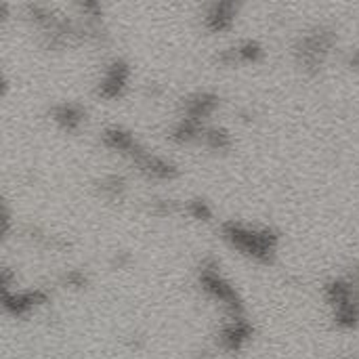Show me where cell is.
<instances>
[{
	"mask_svg": "<svg viewBox=\"0 0 359 359\" xmlns=\"http://www.w3.org/2000/svg\"><path fill=\"white\" fill-rule=\"evenodd\" d=\"M219 231L221 238L246 259L261 265H271L276 261L282 240L278 229L269 225H248L244 221L229 219L219 225Z\"/></svg>",
	"mask_w": 359,
	"mask_h": 359,
	"instance_id": "obj_1",
	"label": "cell"
},
{
	"mask_svg": "<svg viewBox=\"0 0 359 359\" xmlns=\"http://www.w3.org/2000/svg\"><path fill=\"white\" fill-rule=\"evenodd\" d=\"M337 42L339 36L330 25H313L311 29L303 32L292 44L297 67L307 76H318L326 67V61Z\"/></svg>",
	"mask_w": 359,
	"mask_h": 359,
	"instance_id": "obj_2",
	"label": "cell"
},
{
	"mask_svg": "<svg viewBox=\"0 0 359 359\" xmlns=\"http://www.w3.org/2000/svg\"><path fill=\"white\" fill-rule=\"evenodd\" d=\"M324 299L341 330L359 328V288L351 278H334L324 284Z\"/></svg>",
	"mask_w": 359,
	"mask_h": 359,
	"instance_id": "obj_3",
	"label": "cell"
},
{
	"mask_svg": "<svg viewBox=\"0 0 359 359\" xmlns=\"http://www.w3.org/2000/svg\"><path fill=\"white\" fill-rule=\"evenodd\" d=\"M198 284H200L202 292L208 299H212L215 303H219L227 311V316L244 313V305H242L240 292L221 273V267H219V263L212 257H206L200 263V267H198Z\"/></svg>",
	"mask_w": 359,
	"mask_h": 359,
	"instance_id": "obj_4",
	"label": "cell"
},
{
	"mask_svg": "<svg viewBox=\"0 0 359 359\" xmlns=\"http://www.w3.org/2000/svg\"><path fill=\"white\" fill-rule=\"evenodd\" d=\"M130 80H133L130 63L122 57H116L109 63H105L101 78L95 84V95L103 101L122 99L130 88Z\"/></svg>",
	"mask_w": 359,
	"mask_h": 359,
	"instance_id": "obj_5",
	"label": "cell"
},
{
	"mask_svg": "<svg viewBox=\"0 0 359 359\" xmlns=\"http://www.w3.org/2000/svg\"><path fill=\"white\" fill-rule=\"evenodd\" d=\"M50 301V292L44 288H29V290H0V303L4 313L13 318H27L38 307H44Z\"/></svg>",
	"mask_w": 359,
	"mask_h": 359,
	"instance_id": "obj_6",
	"label": "cell"
},
{
	"mask_svg": "<svg viewBox=\"0 0 359 359\" xmlns=\"http://www.w3.org/2000/svg\"><path fill=\"white\" fill-rule=\"evenodd\" d=\"M130 162L149 181H175L181 175V168L172 160L149 151L145 145L130 158Z\"/></svg>",
	"mask_w": 359,
	"mask_h": 359,
	"instance_id": "obj_7",
	"label": "cell"
},
{
	"mask_svg": "<svg viewBox=\"0 0 359 359\" xmlns=\"http://www.w3.org/2000/svg\"><path fill=\"white\" fill-rule=\"evenodd\" d=\"M252 334H255L252 324L244 318V313H236L223 320L217 341L225 353H240L252 341Z\"/></svg>",
	"mask_w": 359,
	"mask_h": 359,
	"instance_id": "obj_8",
	"label": "cell"
},
{
	"mask_svg": "<svg viewBox=\"0 0 359 359\" xmlns=\"http://www.w3.org/2000/svg\"><path fill=\"white\" fill-rule=\"evenodd\" d=\"M219 107H221V97L217 93H212V90H196V93H189L181 101V116L206 124L217 114Z\"/></svg>",
	"mask_w": 359,
	"mask_h": 359,
	"instance_id": "obj_9",
	"label": "cell"
},
{
	"mask_svg": "<svg viewBox=\"0 0 359 359\" xmlns=\"http://www.w3.org/2000/svg\"><path fill=\"white\" fill-rule=\"evenodd\" d=\"M240 13V4L236 2H212L206 6L202 15V23L210 34H225L231 32Z\"/></svg>",
	"mask_w": 359,
	"mask_h": 359,
	"instance_id": "obj_10",
	"label": "cell"
},
{
	"mask_svg": "<svg viewBox=\"0 0 359 359\" xmlns=\"http://www.w3.org/2000/svg\"><path fill=\"white\" fill-rule=\"evenodd\" d=\"M50 120L67 135H76L86 124V107L76 101H61L48 109Z\"/></svg>",
	"mask_w": 359,
	"mask_h": 359,
	"instance_id": "obj_11",
	"label": "cell"
},
{
	"mask_svg": "<svg viewBox=\"0 0 359 359\" xmlns=\"http://www.w3.org/2000/svg\"><path fill=\"white\" fill-rule=\"evenodd\" d=\"M101 145H103L105 149H109V151L122 156V158H128V160L143 147V145L137 141V137H135L128 128L116 126V124L103 128V133H101Z\"/></svg>",
	"mask_w": 359,
	"mask_h": 359,
	"instance_id": "obj_12",
	"label": "cell"
},
{
	"mask_svg": "<svg viewBox=\"0 0 359 359\" xmlns=\"http://www.w3.org/2000/svg\"><path fill=\"white\" fill-rule=\"evenodd\" d=\"M206 128H208V124H204V122H198V120L179 116V120L168 128L166 137L175 145H191V143L202 141Z\"/></svg>",
	"mask_w": 359,
	"mask_h": 359,
	"instance_id": "obj_13",
	"label": "cell"
},
{
	"mask_svg": "<svg viewBox=\"0 0 359 359\" xmlns=\"http://www.w3.org/2000/svg\"><path fill=\"white\" fill-rule=\"evenodd\" d=\"M95 189L101 198H105L109 202H120V200H124V196L128 191V183L122 175L111 172V175H103L101 179H97Z\"/></svg>",
	"mask_w": 359,
	"mask_h": 359,
	"instance_id": "obj_14",
	"label": "cell"
},
{
	"mask_svg": "<svg viewBox=\"0 0 359 359\" xmlns=\"http://www.w3.org/2000/svg\"><path fill=\"white\" fill-rule=\"evenodd\" d=\"M236 65H255L265 59V48L257 40H242L240 44L231 46Z\"/></svg>",
	"mask_w": 359,
	"mask_h": 359,
	"instance_id": "obj_15",
	"label": "cell"
},
{
	"mask_svg": "<svg viewBox=\"0 0 359 359\" xmlns=\"http://www.w3.org/2000/svg\"><path fill=\"white\" fill-rule=\"evenodd\" d=\"M202 143L212 151H229L233 147V137L225 126H208Z\"/></svg>",
	"mask_w": 359,
	"mask_h": 359,
	"instance_id": "obj_16",
	"label": "cell"
},
{
	"mask_svg": "<svg viewBox=\"0 0 359 359\" xmlns=\"http://www.w3.org/2000/svg\"><path fill=\"white\" fill-rule=\"evenodd\" d=\"M183 210H185L194 221H200V223H210L212 217H215V210H212L210 202H206L204 198H189V200L183 204Z\"/></svg>",
	"mask_w": 359,
	"mask_h": 359,
	"instance_id": "obj_17",
	"label": "cell"
},
{
	"mask_svg": "<svg viewBox=\"0 0 359 359\" xmlns=\"http://www.w3.org/2000/svg\"><path fill=\"white\" fill-rule=\"evenodd\" d=\"M61 284L69 290H86L88 284H90V278L86 271L82 269H67L63 276H61Z\"/></svg>",
	"mask_w": 359,
	"mask_h": 359,
	"instance_id": "obj_18",
	"label": "cell"
},
{
	"mask_svg": "<svg viewBox=\"0 0 359 359\" xmlns=\"http://www.w3.org/2000/svg\"><path fill=\"white\" fill-rule=\"evenodd\" d=\"M149 212H154L156 217H170L179 212V204L168 198H154L149 200Z\"/></svg>",
	"mask_w": 359,
	"mask_h": 359,
	"instance_id": "obj_19",
	"label": "cell"
},
{
	"mask_svg": "<svg viewBox=\"0 0 359 359\" xmlns=\"http://www.w3.org/2000/svg\"><path fill=\"white\" fill-rule=\"evenodd\" d=\"M130 263H133V255L126 250L114 252V257H111V267H116V269H126Z\"/></svg>",
	"mask_w": 359,
	"mask_h": 359,
	"instance_id": "obj_20",
	"label": "cell"
},
{
	"mask_svg": "<svg viewBox=\"0 0 359 359\" xmlns=\"http://www.w3.org/2000/svg\"><path fill=\"white\" fill-rule=\"evenodd\" d=\"M0 221H2V238H8L11 236V229H13V217H11V210H8L6 204H2Z\"/></svg>",
	"mask_w": 359,
	"mask_h": 359,
	"instance_id": "obj_21",
	"label": "cell"
},
{
	"mask_svg": "<svg viewBox=\"0 0 359 359\" xmlns=\"http://www.w3.org/2000/svg\"><path fill=\"white\" fill-rule=\"evenodd\" d=\"M347 65H349L351 69H359V48L351 50V53L347 55Z\"/></svg>",
	"mask_w": 359,
	"mask_h": 359,
	"instance_id": "obj_22",
	"label": "cell"
},
{
	"mask_svg": "<svg viewBox=\"0 0 359 359\" xmlns=\"http://www.w3.org/2000/svg\"><path fill=\"white\" fill-rule=\"evenodd\" d=\"M351 280L355 282V286L359 288V267H355V269H353V276H351Z\"/></svg>",
	"mask_w": 359,
	"mask_h": 359,
	"instance_id": "obj_23",
	"label": "cell"
}]
</instances>
